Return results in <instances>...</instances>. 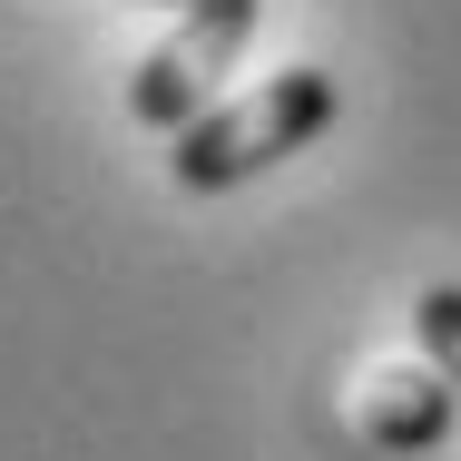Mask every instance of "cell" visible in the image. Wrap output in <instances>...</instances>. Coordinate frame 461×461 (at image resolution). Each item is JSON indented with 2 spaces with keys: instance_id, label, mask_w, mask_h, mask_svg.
Masks as SVG:
<instances>
[{
  "instance_id": "1",
  "label": "cell",
  "mask_w": 461,
  "mask_h": 461,
  "mask_svg": "<svg viewBox=\"0 0 461 461\" xmlns=\"http://www.w3.org/2000/svg\"><path fill=\"white\" fill-rule=\"evenodd\" d=\"M334 79L324 69H276L266 89L246 98H216L186 138H167V177L186 186V196H226V186L266 177L276 158H294V148H314L324 128H334Z\"/></svg>"
},
{
  "instance_id": "2",
  "label": "cell",
  "mask_w": 461,
  "mask_h": 461,
  "mask_svg": "<svg viewBox=\"0 0 461 461\" xmlns=\"http://www.w3.org/2000/svg\"><path fill=\"white\" fill-rule=\"evenodd\" d=\"M256 20H266V0H186L177 30L128 69V118H138V128H158V138H186V128L216 108V89L236 79V59H246Z\"/></svg>"
},
{
  "instance_id": "3",
  "label": "cell",
  "mask_w": 461,
  "mask_h": 461,
  "mask_svg": "<svg viewBox=\"0 0 461 461\" xmlns=\"http://www.w3.org/2000/svg\"><path fill=\"white\" fill-rule=\"evenodd\" d=\"M452 412H461V393L442 373H393V383L364 393V442L373 452H432L452 432Z\"/></svg>"
},
{
  "instance_id": "4",
  "label": "cell",
  "mask_w": 461,
  "mask_h": 461,
  "mask_svg": "<svg viewBox=\"0 0 461 461\" xmlns=\"http://www.w3.org/2000/svg\"><path fill=\"white\" fill-rule=\"evenodd\" d=\"M412 334H422V364L461 393V285H422L412 294Z\"/></svg>"
},
{
  "instance_id": "5",
  "label": "cell",
  "mask_w": 461,
  "mask_h": 461,
  "mask_svg": "<svg viewBox=\"0 0 461 461\" xmlns=\"http://www.w3.org/2000/svg\"><path fill=\"white\" fill-rule=\"evenodd\" d=\"M167 10H186V0H167Z\"/></svg>"
}]
</instances>
